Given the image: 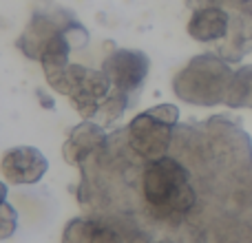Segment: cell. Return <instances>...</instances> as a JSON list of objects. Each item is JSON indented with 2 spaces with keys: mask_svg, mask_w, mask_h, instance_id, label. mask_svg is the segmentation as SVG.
I'll list each match as a JSON object with an SVG mask.
<instances>
[{
  "mask_svg": "<svg viewBox=\"0 0 252 243\" xmlns=\"http://www.w3.org/2000/svg\"><path fill=\"white\" fill-rule=\"evenodd\" d=\"M2 173L13 183H35L47 173V159L33 146H18L4 152Z\"/></svg>",
  "mask_w": 252,
  "mask_h": 243,
  "instance_id": "cell-2",
  "label": "cell"
},
{
  "mask_svg": "<svg viewBox=\"0 0 252 243\" xmlns=\"http://www.w3.org/2000/svg\"><path fill=\"white\" fill-rule=\"evenodd\" d=\"M144 197L157 214H186L195 206V188L190 175L177 159L161 157L148 164L144 173Z\"/></svg>",
  "mask_w": 252,
  "mask_h": 243,
  "instance_id": "cell-1",
  "label": "cell"
},
{
  "mask_svg": "<svg viewBox=\"0 0 252 243\" xmlns=\"http://www.w3.org/2000/svg\"><path fill=\"white\" fill-rule=\"evenodd\" d=\"M228 13L219 7H206L192 13L188 22V33L199 42H215L228 33Z\"/></svg>",
  "mask_w": 252,
  "mask_h": 243,
  "instance_id": "cell-3",
  "label": "cell"
},
{
  "mask_svg": "<svg viewBox=\"0 0 252 243\" xmlns=\"http://www.w3.org/2000/svg\"><path fill=\"white\" fill-rule=\"evenodd\" d=\"M4 197H7V188H4L2 183H0V206L4 204Z\"/></svg>",
  "mask_w": 252,
  "mask_h": 243,
  "instance_id": "cell-6",
  "label": "cell"
},
{
  "mask_svg": "<svg viewBox=\"0 0 252 243\" xmlns=\"http://www.w3.org/2000/svg\"><path fill=\"white\" fill-rule=\"evenodd\" d=\"M148 113H151L157 122H161L164 126L175 124V122H177V118H179L177 106H173V104H161V106H157V109H151Z\"/></svg>",
  "mask_w": 252,
  "mask_h": 243,
  "instance_id": "cell-5",
  "label": "cell"
},
{
  "mask_svg": "<svg viewBox=\"0 0 252 243\" xmlns=\"http://www.w3.org/2000/svg\"><path fill=\"white\" fill-rule=\"evenodd\" d=\"M148 71V60L144 53L120 51L109 60V73L113 75L115 84L122 89H135L142 84Z\"/></svg>",
  "mask_w": 252,
  "mask_h": 243,
  "instance_id": "cell-4",
  "label": "cell"
}]
</instances>
